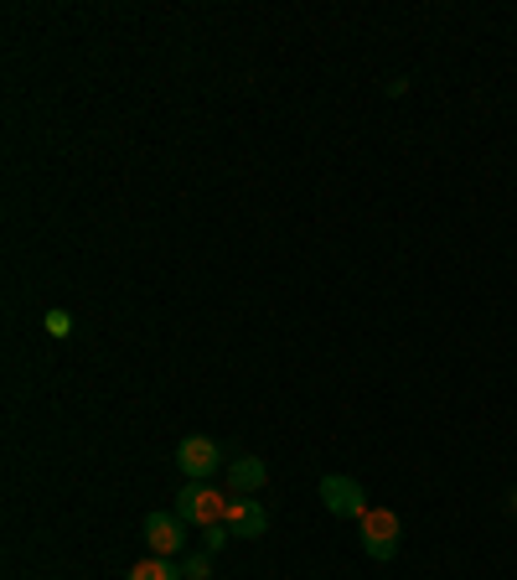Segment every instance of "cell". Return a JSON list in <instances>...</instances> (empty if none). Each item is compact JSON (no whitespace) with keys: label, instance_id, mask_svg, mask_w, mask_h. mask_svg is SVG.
<instances>
[{"label":"cell","instance_id":"obj_1","mask_svg":"<svg viewBox=\"0 0 517 580\" xmlns=\"http://www.w3.org/2000/svg\"><path fill=\"white\" fill-rule=\"evenodd\" d=\"M358 523H362V555L378 560V565L394 560L398 544H404V523H398L394 508H368Z\"/></svg>","mask_w":517,"mask_h":580},{"label":"cell","instance_id":"obj_2","mask_svg":"<svg viewBox=\"0 0 517 580\" xmlns=\"http://www.w3.org/2000/svg\"><path fill=\"white\" fill-rule=\"evenodd\" d=\"M177 519L187 523V529H213V523L228 519V498L213 493L207 482H187L177 493Z\"/></svg>","mask_w":517,"mask_h":580},{"label":"cell","instance_id":"obj_3","mask_svg":"<svg viewBox=\"0 0 517 580\" xmlns=\"http://www.w3.org/2000/svg\"><path fill=\"white\" fill-rule=\"evenodd\" d=\"M145 544H151V555H160V560H177L181 549H187V523L177 519V508H151L145 513Z\"/></svg>","mask_w":517,"mask_h":580},{"label":"cell","instance_id":"obj_4","mask_svg":"<svg viewBox=\"0 0 517 580\" xmlns=\"http://www.w3.org/2000/svg\"><path fill=\"white\" fill-rule=\"evenodd\" d=\"M177 466H181V477L187 482H207L223 466V446L213 436H181Z\"/></svg>","mask_w":517,"mask_h":580},{"label":"cell","instance_id":"obj_5","mask_svg":"<svg viewBox=\"0 0 517 580\" xmlns=\"http://www.w3.org/2000/svg\"><path fill=\"white\" fill-rule=\"evenodd\" d=\"M321 502L337 513V519H362L373 502H368V493H362L358 477H341V472H326L321 477Z\"/></svg>","mask_w":517,"mask_h":580},{"label":"cell","instance_id":"obj_6","mask_svg":"<svg viewBox=\"0 0 517 580\" xmlns=\"http://www.w3.org/2000/svg\"><path fill=\"white\" fill-rule=\"evenodd\" d=\"M223 523L233 529V540H258L269 529V513H264L258 498H228V519Z\"/></svg>","mask_w":517,"mask_h":580},{"label":"cell","instance_id":"obj_7","mask_svg":"<svg viewBox=\"0 0 517 580\" xmlns=\"http://www.w3.org/2000/svg\"><path fill=\"white\" fill-rule=\"evenodd\" d=\"M264 482H269V466L258 457L228 461V493H233V498H254V493H264Z\"/></svg>","mask_w":517,"mask_h":580},{"label":"cell","instance_id":"obj_8","mask_svg":"<svg viewBox=\"0 0 517 580\" xmlns=\"http://www.w3.org/2000/svg\"><path fill=\"white\" fill-rule=\"evenodd\" d=\"M124 580H187V576H181L177 560H160V555H151V560H140Z\"/></svg>","mask_w":517,"mask_h":580},{"label":"cell","instance_id":"obj_9","mask_svg":"<svg viewBox=\"0 0 517 580\" xmlns=\"http://www.w3.org/2000/svg\"><path fill=\"white\" fill-rule=\"evenodd\" d=\"M177 565L187 580H213V555H207V549H197V555H187V560H177Z\"/></svg>","mask_w":517,"mask_h":580},{"label":"cell","instance_id":"obj_10","mask_svg":"<svg viewBox=\"0 0 517 580\" xmlns=\"http://www.w3.org/2000/svg\"><path fill=\"white\" fill-rule=\"evenodd\" d=\"M41 327H47V338H73V311L52 306V311L41 317Z\"/></svg>","mask_w":517,"mask_h":580},{"label":"cell","instance_id":"obj_11","mask_svg":"<svg viewBox=\"0 0 517 580\" xmlns=\"http://www.w3.org/2000/svg\"><path fill=\"white\" fill-rule=\"evenodd\" d=\"M228 540H233V529H228V523H213V529H202V549H207V555H218Z\"/></svg>","mask_w":517,"mask_h":580},{"label":"cell","instance_id":"obj_12","mask_svg":"<svg viewBox=\"0 0 517 580\" xmlns=\"http://www.w3.org/2000/svg\"><path fill=\"white\" fill-rule=\"evenodd\" d=\"M507 508H513V513H517V487H513V493H507Z\"/></svg>","mask_w":517,"mask_h":580}]
</instances>
